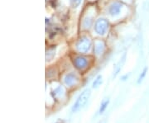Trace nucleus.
<instances>
[{
	"mask_svg": "<svg viewBox=\"0 0 149 123\" xmlns=\"http://www.w3.org/2000/svg\"><path fill=\"white\" fill-rule=\"evenodd\" d=\"M91 95V91L90 88H86L84 91L80 93V95L78 97V98L76 99V101L74 102V106L72 107V112L75 113L77 111H79L80 108L85 106L89 101L90 97Z\"/></svg>",
	"mask_w": 149,
	"mask_h": 123,
	"instance_id": "obj_1",
	"label": "nucleus"
},
{
	"mask_svg": "<svg viewBox=\"0 0 149 123\" xmlns=\"http://www.w3.org/2000/svg\"><path fill=\"white\" fill-rule=\"evenodd\" d=\"M76 50L80 53H86L90 50L91 47V41L90 38L87 37H81L77 41L76 45H75Z\"/></svg>",
	"mask_w": 149,
	"mask_h": 123,
	"instance_id": "obj_2",
	"label": "nucleus"
},
{
	"mask_svg": "<svg viewBox=\"0 0 149 123\" xmlns=\"http://www.w3.org/2000/svg\"><path fill=\"white\" fill-rule=\"evenodd\" d=\"M109 28V21L104 18H99L95 24V31L99 35H104Z\"/></svg>",
	"mask_w": 149,
	"mask_h": 123,
	"instance_id": "obj_3",
	"label": "nucleus"
},
{
	"mask_svg": "<svg viewBox=\"0 0 149 123\" xmlns=\"http://www.w3.org/2000/svg\"><path fill=\"white\" fill-rule=\"evenodd\" d=\"M122 7L123 4L121 3H119V2H114V3H113L109 7L108 12L111 16H117V15H118L121 12Z\"/></svg>",
	"mask_w": 149,
	"mask_h": 123,
	"instance_id": "obj_4",
	"label": "nucleus"
},
{
	"mask_svg": "<svg viewBox=\"0 0 149 123\" xmlns=\"http://www.w3.org/2000/svg\"><path fill=\"white\" fill-rule=\"evenodd\" d=\"M78 81H79V79L74 73H69L65 75L64 78L65 84L68 87H73V86L76 85Z\"/></svg>",
	"mask_w": 149,
	"mask_h": 123,
	"instance_id": "obj_5",
	"label": "nucleus"
},
{
	"mask_svg": "<svg viewBox=\"0 0 149 123\" xmlns=\"http://www.w3.org/2000/svg\"><path fill=\"white\" fill-rule=\"evenodd\" d=\"M74 64L76 69L80 70H84L87 67L88 60L85 57L80 55V56H77L74 59Z\"/></svg>",
	"mask_w": 149,
	"mask_h": 123,
	"instance_id": "obj_6",
	"label": "nucleus"
},
{
	"mask_svg": "<svg viewBox=\"0 0 149 123\" xmlns=\"http://www.w3.org/2000/svg\"><path fill=\"white\" fill-rule=\"evenodd\" d=\"M104 50V44L102 41H97L95 45V48L94 50L95 52L96 55H100Z\"/></svg>",
	"mask_w": 149,
	"mask_h": 123,
	"instance_id": "obj_7",
	"label": "nucleus"
},
{
	"mask_svg": "<svg viewBox=\"0 0 149 123\" xmlns=\"http://www.w3.org/2000/svg\"><path fill=\"white\" fill-rule=\"evenodd\" d=\"M102 82H103V77H102V75H98L97 77H96V79H95V81L93 82V88H98L100 85L102 84Z\"/></svg>",
	"mask_w": 149,
	"mask_h": 123,
	"instance_id": "obj_8",
	"label": "nucleus"
},
{
	"mask_svg": "<svg viewBox=\"0 0 149 123\" xmlns=\"http://www.w3.org/2000/svg\"><path fill=\"white\" fill-rule=\"evenodd\" d=\"M109 103V99H105L102 102L101 105H100V111H99V113L101 115L102 113H104V112L106 110V108L108 107V105Z\"/></svg>",
	"mask_w": 149,
	"mask_h": 123,
	"instance_id": "obj_9",
	"label": "nucleus"
},
{
	"mask_svg": "<svg viewBox=\"0 0 149 123\" xmlns=\"http://www.w3.org/2000/svg\"><path fill=\"white\" fill-rule=\"evenodd\" d=\"M92 24V18L91 17H86L83 21V26L85 28H89Z\"/></svg>",
	"mask_w": 149,
	"mask_h": 123,
	"instance_id": "obj_10",
	"label": "nucleus"
},
{
	"mask_svg": "<svg viewBox=\"0 0 149 123\" xmlns=\"http://www.w3.org/2000/svg\"><path fill=\"white\" fill-rule=\"evenodd\" d=\"M65 90L63 89V88H61V87H59L57 88L55 91H54V93H55V97H62V94H64Z\"/></svg>",
	"mask_w": 149,
	"mask_h": 123,
	"instance_id": "obj_11",
	"label": "nucleus"
},
{
	"mask_svg": "<svg viewBox=\"0 0 149 123\" xmlns=\"http://www.w3.org/2000/svg\"><path fill=\"white\" fill-rule=\"evenodd\" d=\"M147 72H148V68H145L143 70V72L141 73V75H139V79H138V84H140L142 81L143 80V79L145 78V76H146V74H147Z\"/></svg>",
	"mask_w": 149,
	"mask_h": 123,
	"instance_id": "obj_12",
	"label": "nucleus"
},
{
	"mask_svg": "<svg viewBox=\"0 0 149 123\" xmlns=\"http://www.w3.org/2000/svg\"><path fill=\"white\" fill-rule=\"evenodd\" d=\"M70 5L72 8H77L82 2V0H70Z\"/></svg>",
	"mask_w": 149,
	"mask_h": 123,
	"instance_id": "obj_13",
	"label": "nucleus"
},
{
	"mask_svg": "<svg viewBox=\"0 0 149 123\" xmlns=\"http://www.w3.org/2000/svg\"><path fill=\"white\" fill-rule=\"evenodd\" d=\"M128 75H124V76H123L122 77V80H126V79H128Z\"/></svg>",
	"mask_w": 149,
	"mask_h": 123,
	"instance_id": "obj_14",
	"label": "nucleus"
}]
</instances>
